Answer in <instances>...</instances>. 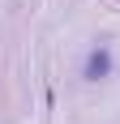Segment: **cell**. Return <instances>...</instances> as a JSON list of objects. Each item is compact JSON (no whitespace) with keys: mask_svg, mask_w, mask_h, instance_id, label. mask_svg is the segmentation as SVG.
<instances>
[{"mask_svg":"<svg viewBox=\"0 0 120 124\" xmlns=\"http://www.w3.org/2000/svg\"><path fill=\"white\" fill-rule=\"evenodd\" d=\"M111 47L107 43H99V47H90L86 51V64H82V77L86 81H103V77H111Z\"/></svg>","mask_w":120,"mask_h":124,"instance_id":"1","label":"cell"}]
</instances>
